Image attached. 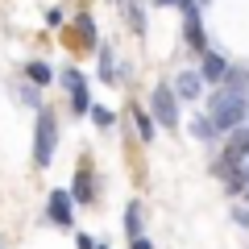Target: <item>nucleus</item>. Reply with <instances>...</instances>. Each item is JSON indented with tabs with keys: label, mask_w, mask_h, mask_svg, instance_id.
<instances>
[{
	"label": "nucleus",
	"mask_w": 249,
	"mask_h": 249,
	"mask_svg": "<svg viewBox=\"0 0 249 249\" xmlns=\"http://www.w3.org/2000/svg\"><path fill=\"white\" fill-rule=\"evenodd\" d=\"M121 13H124V21H129V29H133V34H145V29H150L142 0H121Z\"/></svg>",
	"instance_id": "obj_9"
},
{
	"label": "nucleus",
	"mask_w": 249,
	"mask_h": 249,
	"mask_svg": "<svg viewBox=\"0 0 249 249\" xmlns=\"http://www.w3.org/2000/svg\"><path fill=\"white\" fill-rule=\"evenodd\" d=\"M129 249H154V245H150L145 237H133V245H129Z\"/></svg>",
	"instance_id": "obj_23"
},
{
	"label": "nucleus",
	"mask_w": 249,
	"mask_h": 249,
	"mask_svg": "<svg viewBox=\"0 0 249 249\" xmlns=\"http://www.w3.org/2000/svg\"><path fill=\"white\" fill-rule=\"evenodd\" d=\"M124 229H129V237H142V204L124 208Z\"/></svg>",
	"instance_id": "obj_16"
},
{
	"label": "nucleus",
	"mask_w": 249,
	"mask_h": 249,
	"mask_svg": "<svg viewBox=\"0 0 249 249\" xmlns=\"http://www.w3.org/2000/svg\"><path fill=\"white\" fill-rule=\"evenodd\" d=\"M58 79L67 83V91H71V108H75V116H83V112H91V108H96V104H91V91H88V79H83L75 67H67Z\"/></svg>",
	"instance_id": "obj_4"
},
{
	"label": "nucleus",
	"mask_w": 249,
	"mask_h": 249,
	"mask_svg": "<svg viewBox=\"0 0 249 249\" xmlns=\"http://www.w3.org/2000/svg\"><path fill=\"white\" fill-rule=\"evenodd\" d=\"M71 208H75V196H71V191H62V187H58V191H50V199H46V216H50L54 224L71 229V216H75Z\"/></svg>",
	"instance_id": "obj_5"
},
{
	"label": "nucleus",
	"mask_w": 249,
	"mask_h": 249,
	"mask_svg": "<svg viewBox=\"0 0 249 249\" xmlns=\"http://www.w3.org/2000/svg\"><path fill=\"white\" fill-rule=\"evenodd\" d=\"M245 204H249V183H245Z\"/></svg>",
	"instance_id": "obj_24"
},
{
	"label": "nucleus",
	"mask_w": 249,
	"mask_h": 249,
	"mask_svg": "<svg viewBox=\"0 0 249 249\" xmlns=\"http://www.w3.org/2000/svg\"><path fill=\"white\" fill-rule=\"evenodd\" d=\"M75 249H96V241H91L88 232H79V237H75Z\"/></svg>",
	"instance_id": "obj_20"
},
{
	"label": "nucleus",
	"mask_w": 249,
	"mask_h": 249,
	"mask_svg": "<svg viewBox=\"0 0 249 249\" xmlns=\"http://www.w3.org/2000/svg\"><path fill=\"white\" fill-rule=\"evenodd\" d=\"M199 4H212V0H199Z\"/></svg>",
	"instance_id": "obj_25"
},
{
	"label": "nucleus",
	"mask_w": 249,
	"mask_h": 249,
	"mask_svg": "<svg viewBox=\"0 0 249 249\" xmlns=\"http://www.w3.org/2000/svg\"><path fill=\"white\" fill-rule=\"evenodd\" d=\"M54 150H58V116L50 108H37V121H34V166L46 170L54 162Z\"/></svg>",
	"instance_id": "obj_2"
},
{
	"label": "nucleus",
	"mask_w": 249,
	"mask_h": 249,
	"mask_svg": "<svg viewBox=\"0 0 249 249\" xmlns=\"http://www.w3.org/2000/svg\"><path fill=\"white\" fill-rule=\"evenodd\" d=\"M208 116L216 121L220 133H232V129L245 124V116H249V91H232V88L216 91V96H212V112H208Z\"/></svg>",
	"instance_id": "obj_1"
},
{
	"label": "nucleus",
	"mask_w": 249,
	"mask_h": 249,
	"mask_svg": "<svg viewBox=\"0 0 249 249\" xmlns=\"http://www.w3.org/2000/svg\"><path fill=\"white\" fill-rule=\"evenodd\" d=\"M133 121H137V133H142V142H154V112H145L142 104H133Z\"/></svg>",
	"instance_id": "obj_14"
},
{
	"label": "nucleus",
	"mask_w": 249,
	"mask_h": 249,
	"mask_svg": "<svg viewBox=\"0 0 249 249\" xmlns=\"http://www.w3.org/2000/svg\"><path fill=\"white\" fill-rule=\"evenodd\" d=\"M71 196H75V204H83V208L96 199V183H91V170H75V187H71Z\"/></svg>",
	"instance_id": "obj_10"
},
{
	"label": "nucleus",
	"mask_w": 249,
	"mask_h": 249,
	"mask_svg": "<svg viewBox=\"0 0 249 249\" xmlns=\"http://www.w3.org/2000/svg\"><path fill=\"white\" fill-rule=\"evenodd\" d=\"M96 249H108V245H96Z\"/></svg>",
	"instance_id": "obj_27"
},
{
	"label": "nucleus",
	"mask_w": 249,
	"mask_h": 249,
	"mask_svg": "<svg viewBox=\"0 0 249 249\" xmlns=\"http://www.w3.org/2000/svg\"><path fill=\"white\" fill-rule=\"evenodd\" d=\"M224 88H232V91H249V71H232V67H229V75H224Z\"/></svg>",
	"instance_id": "obj_17"
},
{
	"label": "nucleus",
	"mask_w": 249,
	"mask_h": 249,
	"mask_svg": "<svg viewBox=\"0 0 249 249\" xmlns=\"http://www.w3.org/2000/svg\"><path fill=\"white\" fill-rule=\"evenodd\" d=\"M79 50H100V29L96 21H91V13H79L75 17V37H71Z\"/></svg>",
	"instance_id": "obj_6"
},
{
	"label": "nucleus",
	"mask_w": 249,
	"mask_h": 249,
	"mask_svg": "<svg viewBox=\"0 0 249 249\" xmlns=\"http://www.w3.org/2000/svg\"><path fill=\"white\" fill-rule=\"evenodd\" d=\"M0 249H4V245H0Z\"/></svg>",
	"instance_id": "obj_28"
},
{
	"label": "nucleus",
	"mask_w": 249,
	"mask_h": 249,
	"mask_svg": "<svg viewBox=\"0 0 249 249\" xmlns=\"http://www.w3.org/2000/svg\"><path fill=\"white\" fill-rule=\"evenodd\" d=\"M100 79L104 83H121V71H116V54L108 46H100Z\"/></svg>",
	"instance_id": "obj_12"
},
{
	"label": "nucleus",
	"mask_w": 249,
	"mask_h": 249,
	"mask_svg": "<svg viewBox=\"0 0 249 249\" xmlns=\"http://www.w3.org/2000/svg\"><path fill=\"white\" fill-rule=\"evenodd\" d=\"M199 75H204V83H224V75H229V58L216 50H204V67H199Z\"/></svg>",
	"instance_id": "obj_8"
},
{
	"label": "nucleus",
	"mask_w": 249,
	"mask_h": 249,
	"mask_svg": "<svg viewBox=\"0 0 249 249\" xmlns=\"http://www.w3.org/2000/svg\"><path fill=\"white\" fill-rule=\"evenodd\" d=\"M91 121H96L100 129H112V112H108V108H100V104L91 108Z\"/></svg>",
	"instance_id": "obj_19"
},
{
	"label": "nucleus",
	"mask_w": 249,
	"mask_h": 249,
	"mask_svg": "<svg viewBox=\"0 0 249 249\" xmlns=\"http://www.w3.org/2000/svg\"><path fill=\"white\" fill-rule=\"evenodd\" d=\"M25 75H29V83H37V88H46V83H54V67L50 62H42V58H34L25 67Z\"/></svg>",
	"instance_id": "obj_13"
},
{
	"label": "nucleus",
	"mask_w": 249,
	"mask_h": 249,
	"mask_svg": "<svg viewBox=\"0 0 249 249\" xmlns=\"http://www.w3.org/2000/svg\"><path fill=\"white\" fill-rule=\"evenodd\" d=\"M150 112L162 129H178V108H175V88L170 83H158L150 96Z\"/></svg>",
	"instance_id": "obj_3"
},
{
	"label": "nucleus",
	"mask_w": 249,
	"mask_h": 249,
	"mask_svg": "<svg viewBox=\"0 0 249 249\" xmlns=\"http://www.w3.org/2000/svg\"><path fill=\"white\" fill-rule=\"evenodd\" d=\"M191 133H196L199 142H216V133H220V129H216L212 116H196V121H191Z\"/></svg>",
	"instance_id": "obj_15"
},
{
	"label": "nucleus",
	"mask_w": 249,
	"mask_h": 249,
	"mask_svg": "<svg viewBox=\"0 0 249 249\" xmlns=\"http://www.w3.org/2000/svg\"><path fill=\"white\" fill-rule=\"evenodd\" d=\"M232 220H237V224H249V208H232Z\"/></svg>",
	"instance_id": "obj_21"
},
{
	"label": "nucleus",
	"mask_w": 249,
	"mask_h": 249,
	"mask_svg": "<svg viewBox=\"0 0 249 249\" xmlns=\"http://www.w3.org/2000/svg\"><path fill=\"white\" fill-rule=\"evenodd\" d=\"M17 96L25 100V108H42V104H37V83H21V88H17Z\"/></svg>",
	"instance_id": "obj_18"
},
{
	"label": "nucleus",
	"mask_w": 249,
	"mask_h": 249,
	"mask_svg": "<svg viewBox=\"0 0 249 249\" xmlns=\"http://www.w3.org/2000/svg\"><path fill=\"white\" fill-rule=\"evenodd\" d=\"M199 88H204V75H196V71H178V79H175V96L196 100V96H199Z\"/></svg>",
	"instance_id": "obj_11"
},
{
	"label": "nucleus",
	"mask_w": 249,
	"mask_h": 249,
	"mask_svg": "<svg viewBox=\"0 0 249 249\" xmlns=\"http://www.w3.org/2000/svg\"><path fill=\"white\" fill-rule=\"evenodd\" d=\"M183 37H187V46H196V50H208V37H204V21H199V9H183Z\"/></svg>",
	"instance_id": "obj_7"
},
{
	"label": "nucleus",
	"mask_w": 249,
	"mask_h": 249,
	"mask_svg": "<svg viewBox=\"0 0 249 249\" xmlns=\"http://www.w3.org/2000/svg\"><path fill=\"white\" fill-rule=\"evenodd\" d=\"M245 175H249V162H245Z\"/></svg>",
	"instance_id": "obj_26"
},
{
	"label": "nucleus",
	"mask_w": 249,
	"mask_h": 249,
	"mask_svg": "<svg viewBox=\"0 0 249 249\" xmlns=\"http://www.w3.org/2000/svg\"><path fill=\"white\" fill-rule=\"evenodd\" d=\"M154 4H158V9H178L183 0H154Z\"/></svg>",
	"instance_id": "obj_22"
}]
</instances>
